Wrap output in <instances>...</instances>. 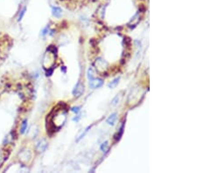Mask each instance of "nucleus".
I'll list each match as a JSON object with an SVG mask.
<instances>
[{
  "mask_svg": "<svg viewBox=\"0 0 197 173\" xmlns=\"http://www.w3.org/2000/svg\"><path fill=\"white\" fill-rule=\"evenodd\" d=\"M83 92H84V86L82 85L81 81H78V83L73 89V92H72L73 95L76 97H79L83 94Z\"/></svg>",
  "mask_w": 197,
  "mask_h": 173,
  "instance_id": "obj_1",
  "label": "nucleus"
},
{
  "mask_svg": "<svg viewBox=\"0 0 197 173\" xmlns=\"http://www.w3.org/2000/svg\"><path fill=\"white\" fill-rule=\"evenodd\" d=\"M103 81L101 79L94 78L93 80H89V86L91 88H99L103 86Z\"/></svg>",
  "mask_w": 197,
  "mask_h": 173,
  "instance_id": "obj_2",
  "label": "nucleus"
},
{
  "mask_svg": "<svg viewBox=\"0 0 197 173\" xmlns=\"http://www.w3.org/2000/svg\"><path fill=\"white\" fill-rule=\"evenodd\" d=\"M47 143L45 139H42L40 140L38 143H37V146H36V149L39 152H43L47 149Z\"/></svg>",
  "mask_w": 197,
  "mask_h": 173,
  "instance_id": "obj_3",
  "label": "nucleus"
},
{
  "mask_svg": "<svg viewBox=\"0 0 197 173\" xmlns=\"http://www.w3.org/2000/svg\"><path fill=\"white\" fill-rule=\"evenodd\" d=\"M52 13L55 17L60 18L62 15V10L58 6H53L52 7Z\"/></svg>",
  "mask_w": 197,
  "mask_h": 173,
  "instance_id": "obj_4",
  "label": "nucleus"
},
{
  "mask_svg": "<svg viewBox=\"0 0 197 173\" xmlns=\"http://www.w3.org/2000/svg\"><path fill=\"white\" fill-rule=\"evenodd\" d=\"M117 115H117L116 113H114V114L111 115H110V117L107 119V122H108L110 125L113 126V125L115 124L116 121H117Z\"/></svg>",
  "mask_w": 197,
  "mask_h": 173,
  "instance_id": "obj_5",
  "label": "nucleus"
},
{
  "mask_svg": "<svg viewBox=\"0 0 197 173\" xmlns=\"http://www.w3.org/2000/svg\"><path fill=\"white\" fill-rule=\"evenodd\" d=\"M119 78H116L114 80H112L111 82L109 84V87H111V88H114V87H116L117 85L118 84V82H119Z\"/></svg>",
  "mask_w": 197,
  "mask_h": 173,
  "instance_id": "obj_6",
  "label": "nucleus"
},
{
  "mask_svg": "<svg viewBox=\"0 0 197 173\" xmlns=\"http://www.w3.org/2000/svg\"><path fill=\"white\" fill-rule=\"evenodd\" d=\"M88 78L89 80H93L95 78L94 77V74H93V69L92 68H89V69L88 70Z\"/></svg>",
  "mask_w": 197,
  "mask_h": 173,
  "instance_id": "obj_7",
  "label": "nucleus"
},
{
  "mask_svg": "<svg viewBox=\"0 0 197 173\" xmlns=\"http://www.w3.org/2000/svg\"><path fill=\"white\" fill-rule=\"evenodd\" d=\"M101 150L103 152H106L108 150V142H104L103 144L101 145Z\"/></svg>",
  "mask_w": 197,
  "mask_h": 173,
  "instance_id": "obj_8",
  "label": "nucleus"
},
{
  "mask_svg": "<svg viewBox=\"0 0 197 173\" xmlns=\"http://www.w3.org/2000/svg\"><path fill=\"white\" fill-rule=\"evenodd\" d=\"M26 128H27V121L25 120L22 123V126H21V133H24L26 131Z\"/></svg>",
  "mask_w": 197,
  "mask_h": 173,
  "instance_id": "obj_9",
  "label": "nucleus"
},
{
  "mask_svg": "<svg viewBox=\"0 0 197 173\" xmlns=\"http://www.w3.org/2000/svg\"><path fill=\"white\" fill-rule=\"evenodd\" d=\"M26 7H24V8L21 10V11H20V13H19V16H18V20H21V19L23 18L24 15H25V13H26Z\"/></svg>",
  "mask_w": 197,
  "mask_h": 173,
  "instance_id": "obj_10",
  "label": "nucleus"
},
{
  "mask_svg": "<svg viewBox=\"0 0 197 173\" xmlns=\"http://www.w3.org/2000/svg\"><path fill=\"white\" fill-rule=\"evenodd\" d=\"M89 129H90V127H88V128H87V129L84 130V133H82V135L80 136V137L77 139V142H79V141H80L81 139H82L83 137H85V135L87 134V133H88V131H89Z\"/></svg>",
  "mask_w": 197,
  "mask_h": 173,
  "instance_id": "obj_11",
  "label": "nucleus"
},
{
  "mask_svg": "<svg viewBox=\"0 0 197 173\" xmlns=\"http://www.w3.org/2000/svg\"><path fill=\"white\" fill-rule=\"evenodd\" d=\"M47 50L52 51V52H53V53H56V52H57V49H56V48H55V46H49V48H48Z\"/></svg>",
  "mask_w": 197,
  "mask_h": 173,
  "instance_id": "obj_12",
  "label": "nucleus"
},
{
  "mask_svg": "<svg viewBox=\"0 0 197 173\" xmlns=\"http://www.w3.org/2000/svg\"><path fill=\"white\" fill-rule=\"evenodd\" d=\"M80 109H81V107H75V108L72 109V111L75 113H78L80 111Z\"/></svg>",
  "mask_w": 197,
  "mask_h": 173,
  "instance_id": "obj_13",
  "label": "nucleus"
}]
</instances>
